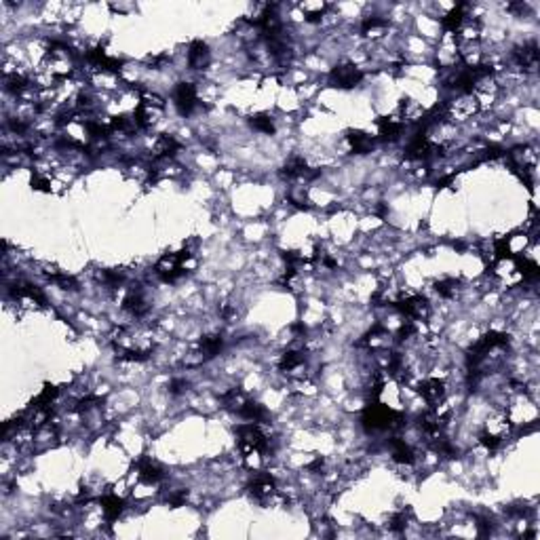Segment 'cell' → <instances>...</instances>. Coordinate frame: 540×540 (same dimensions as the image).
Listing matches in <instances>:
<instances>
[{"label":"cell","instance_id":"cell-1","mask_svg":"<svg viewBox=\"0 0 540 540\" xmlns=\"http://www.w3.org/2000/svg\"><path fill=\"white\" fill-rule=\"evenodd\" d=\"M327 79H330V85H334L338 89H353V87H357L363 81V72L355 63L344 61V63H338L330 72Z\"/></svg>","mask_w":540,"mask_h":540},{"label":"cell","instance_id":"cell-2","mask_svg":"<svg viewBox=\"0 0 540 540\" xmlns=\"http://www.w3.org/2000/svg\"><path fill=\"white\" fill-rule=\"evenodd\" d=\"M416 393L424 399V403H426L429 408H433V406H439L441 401H445V397H447V384H445V380H441V378L429 376V378H424V380L418 382Z\"/></svg>","mask_w":540,"mask_h":540},{"label":"cell","instance_id":"cell-3","mask_svg":"<svg viewBox=\"0 0 540 540\" xmlns=\"http://www.w3.org/2000/svg\"><path fill=\"white\" fill-rule=\"evenodd\" d=\"M173 104H176V108L182 116H190L201 106L196 85L194 83H180L173 89Z\"/></svg>","mask_w":540,"mask_h":540},{"label":"cell","instance_id":"cell-4","mask_svg":"<svg viewBox=\"0 0 540 540\" xmlns=\"http://www.w3.org/2000/svg\"><path fill=\"white\" fill-rule=\"evenodd\" d=\"M249 494L256 498V500H260V502H266V500H270L279 490H277V479L270 475V473H260V471H256V475H254V479L249 481Z\"/></svg>","mask_w":540,"mask_h":540},{"label":"cell","instance_id":"cell-5","mask_svg":"<svg viewBox=\"0 0 540 540\" xmlns=\"http://www.w3.org/2000/svg\"><path fill=\"white\" fill-rule=\"evenodd\" d=\"M186 61L190 70H205L211 61V49L203 40H194L186 51Z\"/></svg>","mask_w":540,"mask_h":540},{"label":"cell","instance_id":"cell-6","mask_svg":"<svg viewBox=\"0 0 540 540\" xmlns=\"http://www.w3.org/2000/svg\"><path fill=\"white\" fill-rule=\"evenodd\" d=\"M100 509H102L104 519H106L108 523H112V521H116V519L125 513L127 502H125L118 494H114V492H106V494L100 498Z\"/></svg>","mask_w":540,"mask_h":540},{"label":"cell","instance_id":"cell-7","mask_svg":"<svg viewBox=\"0 0 540 540\" xmlns=\"http://www.w3.org/2000/svg\"><path fill=\"white\" fill-rule=\"evenodd\" d=\"M137 477L141 481H146V484H159V481L165 479V471H163V467L159 465L157 460L141 458L137 462Z\"/></svg>","mask_w":540,"mask_h":540},{"label":"cell","instance_id":"cell-8","mask_svg":"<svg viewBox=\"0 0 540 540\" xmlns=\"http://www.w3.org/2000/svg\"><path fill=\"white\" fill-rule=\"evenodd\" d=\"M252 127L256 131H260V133H266V135L275 133V121H272L270 114H256V116H252Z\"/></svg>","mask_w":540,"mask_h":540},{"label":"cell","instance_id":"cell-9","mask_svg":"<svg viewBox=\"0 0 540 540\" xmlns=\"http://www.w3.org/2000/svg\"><path fill=\"white\" fill-rule=\"evenodd\" d=\"M435 291L441 295V298H454L458 291H460V281L456 279H443L435 285Z\"/></svg>","mask_w":540,"mask_h":540}]
</instances>
